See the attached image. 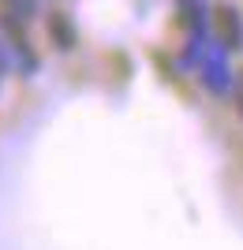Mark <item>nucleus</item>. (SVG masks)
Returning a JSON list of instances; mask_svg holds the SVG:
<instances>
[{
	"label": "nucleus",
	"instance_id": "nucleus-1",
	"mask_svg": "<svg viewBox=\"0 0 243 250\" xmlns=\"http://www.w3.org/2000/svg\"><path fill=\"white\" fill-rule=\"evenodd\" d=\"M221 30H228V45H232V49L243 45V26H240L236 8H221Z\"/></svg>",
	"mask_w": 243,
	"mask_h": 250
},
{
	"label": "nucleus",
	"instance_id": "nucleus-2",
	"mask_svg": "<svg viewBox=\"0 0 243 250\" xmlns=\"http://www.w3.org/2000/svg\"><path fill=\"white\" fill-rule=\"evenodd\" d=\"M49 30H53V38H56V45H60V49H71V45H75V34L67 30V22H64L60 15H53V19H49Z\"/></svg>",
	"mask_w": 243,
	"mask_h": 250
}]
</instances>
